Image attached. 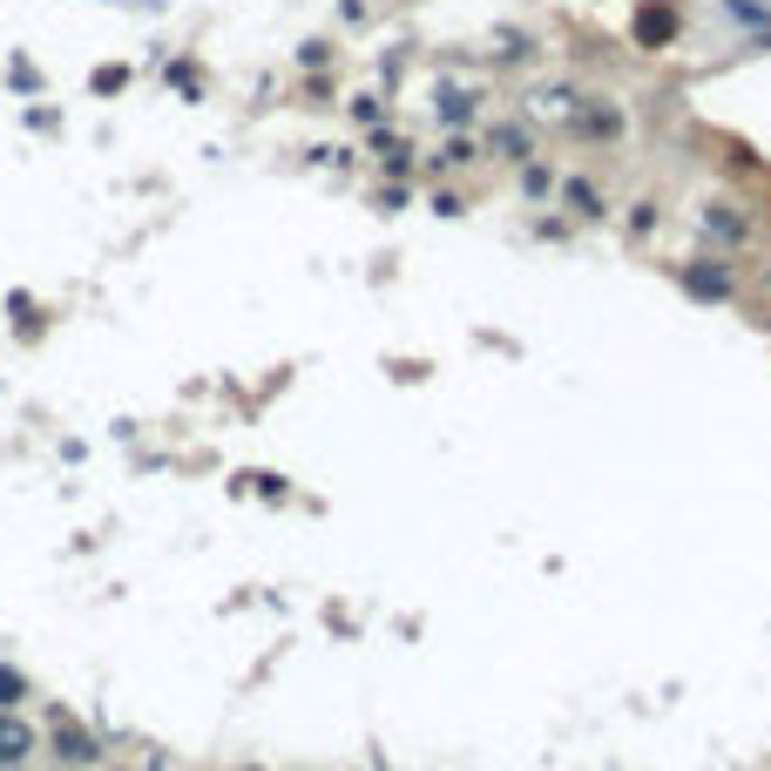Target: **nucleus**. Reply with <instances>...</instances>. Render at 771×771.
Listing matches in <instances>:
<instances>
[{"instance_id":"1","label":"nucleus","mask_w":771,"mask_h":771,"mask_svg":"<svg viewBox=\"0 0 771 771\" xmlns=\"http://www.w3.org/2000/svg\"><path fill=\"white\" fill-rule=\"evenodd\" d=\"M676 34H683V8H676V0H636V14H630V41H636L643 55L676 48Z\"/></svg>"},{"instance_id":"2","label":"nucleus","mask_w":771,"mask_h":771,"mask_svg":"<svg viewBox=\"0 0 771 771\" xmlns=\"http://www.w3.org/2000/svg\"><path fill=\"white\" fill-rule=\"evenodd\" d=\"M34 751H41V731L21 711H0V771H21Z\"/></svg>"},{"instance_id":"3","label":"nucleus","mask_w":771,"mask_h":771,"mask_svg":"<svg viewBox=\"0 0 771 771\" xmlns=\"http://www.w3.org/2000/svg\"><path fill=\"white\" fill-rule=\"evenodd\" d=\"M48 744H55V758H61V764H102V738H96L89 724H55V738H48Z\"/></svg>"},{"instance_id":"4","label":"nucleus","mask_w":771,"mask_h":771,"mask_svg":"<svg viewBox=\"0 0 771 771\" xmlns=\"http://www.w3.org/2000/svg\"><path fill=\"white\" fill-rule=\"evenodd\" d=\"M683 285H691V298H704V305H718V298H731V271L718 265V257H698L691 271H683Z\"/></svg>"},{"instance_id":"5","label":"nucleus","mask_w":771,"mask_h":771,"mask_svg":"<svg viewBox=\"0 0 771 771\" xmlns=\"http://www.w3.org/2000/svg\"><path fill=\"white\" fill-rule=\"evenodd\" d=\"M487 149H494L501 162H528V129H522V122H501V129L487 136Z\"/></svg>"},{"instance_id":"6","label":"nucleus","mask_w":771,"mask_h":771,"mask_svg":"<svg viewBox=\"0 0 771 771\" xmlns=\"http://www.w3.org/2000/svg\"><path fill=\"white\" fill-rule=\"evenodd\" d=\"M704 230H711V237H724V244H744L751 217H738L731 204H711V210H704Z\"/></svg>"},{"instance_id":"7","label":"nucleus","mask_w":771,"mask_h":771,"mask_svg":"<svg viewBox=\"0 0 771 771\" xmlns=\"http://www.w3.org/2000/svg\"><path fill=\"white\" fill-rule=\"evenodd\" d=\"M562 204H569L575 217H603V190H595L589 177H569V184H562Z\"/></svg>"},{"instance_id":"8","label":"nucleus","mask_w":771,"mask_h":771,"mask_svg":"<svg viewBox=\"0 0 771 771\" xmlns=\"http://www.w3.org/2000/svg\"><path fill=\"white\" fill-rule=\"evenodd\" d=\"M34 691H28V676L14 670V663H0V711H21Z\"/></svg>"},{"instance_id":"9","label":"nucleus","mask_w":771,"mask_h":771,"mask_svg":"<svg viewBox=\"0 0 771 771\" xmlns=\"http://www.w3.org/2000/svg\"><path fill=\"white\" fill-rule=\"evenodd\" d=\"M467 116H474V96H467V89H441V122H447V129H461Z\"/></svg>"},{"instance_id":"10","label":"nucleus","mask_w":771,"mask_h":771,"mask_svg":"<svg viewBox=\"0 0 771 771\" xmlns=\"http://www.w3.org/2000/svg\"><path fill=\"white\" fill-rule=\"evenodd\" d=\"M575 129H582V136H616L623 122H616V109H582V116H575Z\"/></svg>"},{"instance_id":"11","label":"nucleus","mask_w":771,"mask_h":771,"mask_svg":"<svg viewBox=\"0 0 771 771\" xmlns=\"http://www.w3.org/2000/svg\"><path fill=\"white\" fill-rule=\"evenodd\" d=\"M122 81H129V68H122V61H109V68H96V81H89V89H96V96H116Z\"/></svg>"},{"instance_id":"12","label":"nucleus","mask_w":771,"mask_h":771,"mask_svg":"<svg viewBox=\"0 0 771 771\" xmlns=\"http://www.w3.org/2000/svg\"><path fill=\"white\" fill-rule=\"evenodd\" d=\"M724 14H731V21H751V28H764V21H771V14L758 8V0H724Z\"/></svg>"},{"instance_id":"13","label":"nucleus","mask_w":771,"mask_h":771,"mask_svg":"<svg viewBox=\"0 0 771 771\" xmlns=\"http://www.w3.org/2000/svg\"><path fill=\"white\" fill-rule=\"evenodd\" d=\"M522 190H535V197L548 190V169H542V162H528V169H522Z\"/></svg>"},{"instance_id":"14","label":"nucleus","mask_w":771,"mask_h":771,"mask_svg":"<svg viewBox=\"0 0 771 771\" xmlns=\"http://www.w3.org/2000/svg\"><path fill=\"white\" fill-rule=\"evenodd\" d=\"M764 285H771V271H764Z\"/></svg>"}]
</instances>
